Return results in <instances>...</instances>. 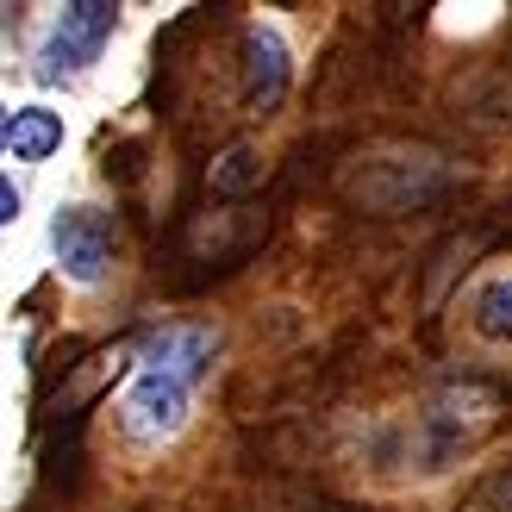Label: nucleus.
Segmentation results:
<instances>
[{
    "label": "nucleus",
    "mask_w": 512,
    "mask_h": 512,
    "mask_svg": "<svg viewBox=\"0 0 512 512\" xmlns=\"http://www.w3.org/2000/svg\"><path fill=\"white\" fill-rule=\"evenodd\" d=\"M344 200L363 213H413V207H431L444 188H450V163L438 150H375V157H356L344 169Z\"/></svg>",
    "instance_id": "1"
},
{
    "label": "nucleus",
    "mask_w": 512,
    "mask_h": 512,
    "mask_svg": "<svg viewBox=\"0 0 512 512\" xmlns=\"http://www.w3.org/2000/svg\"><path fill=\"white\" fill-rule=\"evenodd\" d=\"M113 32H119V7H113V0H69V7L50 19V32H44L38 57H32V75L44 88L82 82V75L100 63V50L113 44Z\"/></svg>",
    "instance_id": "2"
},
{
    "label": "nucleus",
    "mask_w": 512,
    "mask_h": 512,
    "mask_svg": "<svg viewBox=\"0 0 512 512\" xmlns=\"http://www.w3.org/2000/svg\"><path fill=\"white\" fill-rule=\"evenodd\" d=\"M50 256H57V269L69 281H82V288L107 281V269H113V219L100 207H82V200L57 207L50 213Z\"/></svg>",
    "instance_id": "3"
},
{
    "label": "nucleus",
    "mask_w": 512,
    "mask_h": 512,
    "mask_svg": "<svg viewBox=\"0 0 512 512\" xmlns=\"http://www.w3.org/2000/svg\"><path fill=\"white\" fill-rule=\"evenodd\" d=\"M263 238H269V213H256V207H219V213H200L188 225V256H194V263L238 269Z\"/></svg>",
    "instance_id": "4"
},
{
    "label": "nucleus",
    "mask_w": 512,
    "mask_h": 512,
    "mask_svg": "<svg viewBox=\"0 0 512 512\" xmlns=\"http://www.w3.org/2000/svg\"><path fill=\"white\" fill-rule=\"evenodd\" d=\"M125 425H132L138 438H150V444L175 438V431L188 425V381L144 369L132 388H125Z\"/></svg>",
    "instance_id": "5"
},
{
    "label": "nucleus",
    "mask_w": 512,
    "mask_h": 512,
    "mask_svg": "<svg viewBox=\"0 0 512 512\" xmlns=\"http://www.w3.org/2000/svg\"><path fill=\"white\" fill-rule=\"evenodd\" d=\"M288 82H294L288 38H281L275 25H250V32H244V107H250V113L281 107Z\"/></svg>",
    "instance_id": "6"
},
{
    "label": "nucleus",
    "mask_w": 512,
    "mask_h": 512,
    "mask_svg": "<svg viewBox=\"0 0 512 512\" xmlns=\"http://www.w3.org/2000/svg\"><path fill=\"white\" fill-rule=\"evenodd\" d=\"M213 356H219V331L213 325H163L157 338L144 344V369L175 375V381H194V375L213 369Z\"/></svg>",
    "instance_id": "7"
},
{
    "label": "nucleus",
    "mask_w": 512,
    "mask_h": 512,
    "mask_svg": "<svg viewBox=\"0 0 512 512\" xmlns=\"http://www.w3.org/2000/svg\"><path fill=\"white\" fill-rule=\"evenodd\" d=\"M494 413H500V394H494V388H475V381H463V388L431 394L425 425H431V431H444V450H456V444H469L481 425H494Z\"/></svg>",
    "instance_id": "8"
},
{
    "label": "nucleus",
    "mask_w": 512,
    "mask_h": 512,
    "mask_svg": "<svg viewBox=\"0 0 512 512\" xmlns=\"http://www.w3.org/2000/svg\"><path fill=\"white\" fill-rule=\"evenodd\" d=\"M0 138H7V157L13 163H50L63 150V113H50V107H13L7 125H0Z\"/></svg>",
    "instance_id": "9"
},
{
    "label": "nucleus",
    "mask_w": 512,
    "mask_h": 512,
    "mask_svg": "<svg viewBox=\"0 0 512 512\" xmlns=\"http://www.w3.org/2000/svg\"><path fill=\"white\" fill-rule=\"evenodd\" d=\"M207 188L219 200H232V207H244V194L263 188V150H256V144H225L219 157L207 163Z\"/></svg>",
    "instance_id": "10"
},
{
    "label": "nucleus",
    "mask_w": 512,
    "mask_h": 512,
    "mask_svg": "<svg viewBox=\"0 0 512 512\" xmlns=\"http://www.w3.org/2000/svg\"><path fill=\"white\" fill-rule=\"evenodd\" d=\"M475 331L488 344H506L512 350V275H494L488 288L475 294Z\"/></svg>",
    "instance_id": "11"
},
{
    "label": "nucleus",
    "mask_w": 512,
    "mask_h": 512,
    "mask_svg": "<svg viewBox=\"0 0 512 512\" xmlns=\"http://www.w3.org/2000/svg\"><path fill=\"white\" fill-rule=\"evenodd\" d=\"M475 250H481V232H469V238H450V244L438 250V269H431V288H425V300H431V306L444 300V281L456 275V263H469Z\"/></svg>",
    "instance_id": "12"
},
{
    "label": "nucleus",
    "mask_w": 512,
    "mask_h": 512,
    "mask_svg": "<svg viewBox=\"0 0 512 512\" xmlns=\"http://www.w3.org/2000/svg\"><path fill=\"white\" fill-rule=\"evenodd\" d=\"M119 369H125V344H113V350H100V356H88V369L75 375V388H69V394H94L100 381H113Z\"/></svg>",
    "instance_id": "13"
},
{
    "label": "nucleus",
    "mask_w": 512,
    "mask_h": 512,
    "mask_svg": "<svg viewBox=\"0 0 512 512\" xmlns=\"http://www.w3.org/2000/svg\"><path fill=\"white\" fill-rule=\"evenodd\" d=\"M19 207H25V194H19V182H13V175H7V182H0V219H19Z\"/></svg>",
    "instance_id": "14"
},
{
    "label": "nucleus",
    "mask_w": 512,
    "mask_h": 512,
    "mask_svg": "<svg viewBox=\"0 0 512 512\" xmlns=\"http://www.w3.org/2000/svg\"><path fill=\"white\" fill-rule=\"evenodd\" d=\"M500 500H506V512H512V475H506V481H500Z\"/></svg>",
    "instance_id": "15"
}]
</instances>
